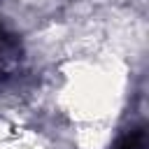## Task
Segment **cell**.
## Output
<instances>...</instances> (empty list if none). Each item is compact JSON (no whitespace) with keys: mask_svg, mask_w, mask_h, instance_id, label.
Segmentation results:
<instances>
[{"mask_svg":"<svg viewBox=\"0 0 149 149\" xmlns=\"http://www.w3.org/2000/svg\"><path fill=\"white\" fill-rule=\"evenodd\" d=\"M23 61V47L16 33H12L2 21H0V81L9 79L12 74L19 72Z\"/></svg>","mask_w":149,"mask_h":149,"instance_id":"6da1fadb","label":"cell"},{"mask_svg":"<svg viewBox=\"0 0 149 149\" xmlns=\"http://www.w3.org/2000/svg\"><path fill=\"white\" fill-rule=\"evenodd\" d=\"M116 149H147V130L144 126H133L130 130H126L119 142H116Z\"/></svg>","mask_w":149,"mask_h":149,"instance_id":"7a4b0ae2","label":"cell"}]
</instances>
